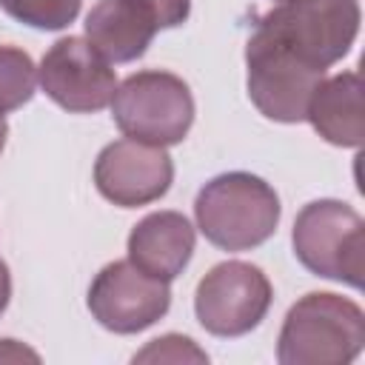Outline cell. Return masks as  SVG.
Wrapping results in <instances>:
<instances>
[{
  "label": "cell",
  "mask_w": 365,
  "mask_h": 365,
  "mask_svg": "<svg viewBox=\"0 0 365 365\" xmlns=\"http://www.w3.org/2000/svg\"><path fill=\"white\" fill-rule=\"evenodd\" d=\"M365 345L362 308L339 294L314 291L285 314L277 359L282 365H348Z\"/></svg>",
  "instance_id": "obj_1"
},
{
  "label": "cell",
  "mask_w": 365,
  "mask_h": 365,
  "mask_svg": "<svg viewBox=\"0 0 365 365\" xmlns=\"http://www.w3.org/2000/svg\"><path fill=\"white\" fill-rule=\"evenodd\" d=\"M194 217L211 245L222 251H248L277 231L279 197L262 177L231 171L200 188Z\"/></svg>",
  "instance_id": "obj_2"
},
{
  "label": "cell",
  "mask_w": 365,
  "mask_h": 365,
  "mask_svg": "<svg viewBox=\"0 0 365 365\" xmlns=\"http://www.w3.org/2000/svg\"><path fill=\"white\" fill-rule=\"evenodd\" d=\"M111 117L125 137L165 148L185 140L194 123V97L182 77L148 68L117 86Z\"/></svg>",
  "instance_id": "obj_3"
},
{
  "label": "cell",
  "mask_w": 365,
  "mask_h": 365,
  "mask_svg": "<svg viewBox=\"0 0 365 365\" xmlns=\"http://www.w3.org/2000/svg\"><path fill=\"white\" fill-rule=\"evenodd\" d=\"M294 254L317 277L362 288L365 222L339 200H314L294 220Z\"/></svg>",
  "instance_id": "obj_4"
},
{
  "label": "cell",
  "mask_w": 365,
  "mask_h": 365,
  "mask_svg": "<svg viewBox=\"0 0 365 365\" xmlns=\"http://www.w3.org/2000/svg\"><path fill=\"white\" fill-rule=\"evenodd\" d=\"M356 0H277L257 29L277 37L317 68L342 60L359 34Z\"/></svg>",
  "instance_id": "obj_5"
},
{
  "label": "cell",
  "mask_w": 365,
  "mask_h": 365,
  "mask_svg": "<svg viewBox=\"0 0 365 365\" xmlns=\"http://www.w3.org/2000/svg\"><path fill=\"white\" fill-rule=\"evenodd\" d=\"M245 66L251 103L277 123H302L317 86L325 80V68L311 66L262 29L248 37Z\"/></svg>",
  "instance_id": "obj_6"
},
{
  "label": "cell",
  "mask_w": 365,
  "mask_h": 365,
  "mask_svg": "<svg viewBox=\"0 0 365 365\" xmlns=\"http://www.w3.org/2000/svg\"><path fill=\"white\" fill-rule=\"evenodd\" d=\"M274 291L262 268L251 262H220L197 285L194 314L200 325L214 336H242L254 331L268 308Z\"/></svg>",
  "instance_id": "obj_7"
},
{
  "label": "cell",
  "mask_w": 365,
  "mask_h": 365,
  "mask_svg": "<svg viewBox=\"0 0 365 365\" xmlns=\"http://www.w3.org/2000/svg\"><path fill=\"white\" fill-rule=\"evenodd\" d=\"M37 83L48 100L71 114H91L111 106L117 74L86 37H60L37 68Z\"/></svg>",
  "instance_id": "obj_8"
},
{
  "label": "cell",
  "mask_w": 365,
  "mask_h": 365,
  "mask_svg": "<svg viewBox=\"0 0 365 365\" xmlns=\"http://www.w3.org/2000/svg\"><path fill=\"white\" fill-rule=\"evenodd\" d=\"M171 305L168 282L140 271L131 259L108 262L88 288L91 317L114 334H137L165 317Z\"/></svg>",
  "instance_id": "obj_9"
},
{
  "label": "cell",
  "mask_w": 365,
  "mask_h": 365,
  "mask_svg": "<svg viewBox=\"0 0 365 365\" xmlns=\"http://www.w3.org/2000/svg\"><path fill=\"white\" fill-rule=\"evenodd\" d=\"M171 180L174 163L165 148L131 137L108 143L94 163L97 191L120 208H137L160 200L171 188Z\"/></svg>",
  "instance_id": "obj_10"
},
{
  "label": "cell",
  "mask_w": 365,
  "mask_h": 365,
  "mask_svg": "<svg viewBox=\"0 0 365 365\" xmlns=\"http://www.w3.org/2000/svg\"><path fill=\"white\" fill-rule=\"evenodd\" d=\"M191 254L194 228L180 211H154L143 217L128 234V259L163 282L180 277Z\"/></svg>",
  "instance_id": "obj_11"
},
{
  "label": "cell",
  "mask_w": 365,
  "mask_h": 365,
  "mask_svg": "<svg viewBox=\"0 0 365 365\" xmlns=\"http://www.w3.org/2000/svg\"><path fill=\"white\" fill-rule=\"evenodd\" d=\"M157 31V20L140 0H100L86 17V40L108 63L143 57Z\"/></svg>",
  "instance_id": "obj_12"
},
{
  "label": "cell",
  "mask_w": 365,
  "mask_h": 365,
  "mask_svg": "<svg viewBox=\"0 0 365 365\" xmlns=\"http://www.w3.org/2000/svg\"><path fill=\"white\" fill-rule=\"evenodd\" d=\"M311 125L322 140L342 148H359L365 140V106L362 80L356 71H342L322 80L308 103Z\"/></svg>",
  "instance_id": "obj_13"
},
{
  "label": "cell",
  "mask_w": 365,
  "mask_h": 365,
  "mask_svg": "<svg viewBox=\"0 0 365 365\" xmlns=\"http://www.w3.org/2000/svg\"><path fill=\"white\" fill-rule=\"evenodd\" d=\"M37 68L17 46H0V111H14L34 97Z\"/></svg>",
  "instance_id": "obj_14"
},
{
  "label": "cell",
  "mask_w": 365,
  "mask_h": 365,
  "mask_svg": "<svg viewBox=\"0 0 365 365\" xmlns=\"http://www.w3.org/2000/svg\"><path fill=\"white\" fill-rule=\"evenodd\" d=\"M83 0H0V9L31 29L57 31L74 23Z\"/></svg>",
  "instance_id": "obj_15"
},
{
  "label": "cell",
  "mask_w": 365,
  "mask_h": 365,
  "mask_svg": "<svg viewBox=\"0 0 365 365\" xmlns=\"http://www.w3.org/2000/svg\"><path fill=\"white\" fill-rule=\"evenodd\" d=\"M134 362H208V356L194 345V339L165 334L160 339H151L140 354H134Z\"/></svg>",
  "instance_id": "obj_16"
},
{
  "label": "cell",
  "mask_w": 365,
  "mask_h": 365,
  "mask_svg": "<svg viewBox=\"0 0 365 365\" xmlns=\"http://www.w3.org/2000/svg\"><path fill=\"white\" fill-rule=\"evenodd\" d=\"M151 17L157 20V29H177L188 20L191 0H140Z\"/></svg>",
  "instance_id": "obj_17"
},
{
  "label": "cell",
  "mask_w": 365,
  "mask_h": 365,
  "mask_svg": "<svg viewBox=\"0 0 365 365\" xmlns=\"http://www.w3.org/2000/svg\"><path fill=\"white\" fill-rule=\"evenodd\" d=\"M20 359H31L37 362L40 356L34 351H29L26 345L14 342V339H0V362H20Z\"/></svg>",
  "instance_id": "obj_18"
},
{
  "label": "cell",
  "mask_w": 365,
  "mask_h": 365,
  "mask_svg": "<svg viewBox=\"0 0 365 365\" xmlns=\"http://www.w3.org/2000/svg\"><path fill=\"white\" fill-rule=\"evenodd\" d=\"M9 299H11V274L9 265L0 259V314L9 308Z\"/></svg>",
  "instance_id": "obj_19"
},
{
  "label": "cell",
  "mask_w": 365,
  "mask_h": 365,
  "mask_svg": "<svg viewBox=\"0 0 365 365\" xmlns=\"http://www.w3.org/2000/svg\"><path fill=\"white\" fill-rule=\"evenodd\" d=\"M6 137H9V123H6V117H3V111H0V151H3V145H6Z\"/></svg>",
  "instance_id": "obj_20"
},
{
  "label": "cell",
  "mask_w": 365,
  "mask_h": 365,
  "mask_svg": "<svg viewBox=\"0 0 365 365\" xmlns=\"http://www.w3.org/2000/svg\"><path fill=\"white\" fill-rule=\"evenodd\" d=\"M274 3H277V0H274Z\"/></svg>",
  "instance_id": "obj_21"
}]
</instances>
